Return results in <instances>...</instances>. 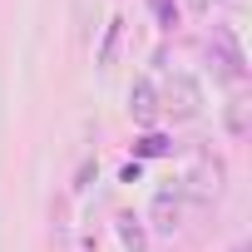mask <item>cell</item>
I'll return each instance as SVG.
<instances>
[{"instance_id":"1","label":"cell","mask_w":252,"mask_h":252,"mask_svg":"<svg viewBox=\"0 0 252 252\" xmlns=\"http://www.w3.org/2000/svg\"><path fill=\"white\" fill-rule=\"evenodd\" d=\"M158 109H168L173 119H193V114L203 109V89H198V79H193V74H183V69L163 74V89H158Z\"/></svg>"},{"instance_id":"2","label":"cell","mask_w":252,"mask_h":252,"mask_svg":"<svg viewBox=\"0 0 252 252\" xmlns=\"http://www.w3.org/2000/svg\"><path fill=\"white\" fill-rule=\"evenodd\" d=\"M208 60L218 64L222 79H232V84L247 79V55H242V45H237V35H232L227 25H213V35H208Z\"/></svg>"},{"instance_id":"3","label":"cell","mask_w":252,"mask_h":252,"mask_svg":"<svg viewBox=\"0 0 252 252\" xmlns=\"http://www.w3.org/2000/svg\"><path fill=\"white\" fill-rule=\"evenodd\" d=\"M149 218H154V232H158V237H173V232L183 227V188H163V193H154Z\"/></svg>"},{"instance_id":"4","label":"cell","mask_w":252,"mask_h":252,"mask_svg":"<svg viewBox=\"0 0 252 252\" xmlns=\"http://www.w3.org/2000/svg\"><path fill=\"white\" fill-rule=\"evenodd\" d=\"M129 114H134V124H154V119L163 114L154 79H134V84H129Z\"/></svg>"},{"instance_id":"5","label":"cell","mask_w":252,"mask_h":252,"mask_svg":"<svg viewBox=\"0 0 252 252\" xmlns=\"http://www.w3.org/2000/svg\"><path fill=\"white\" fill-rule=\"evenodd\" d=\"M119 237H124V247H129V252H144V247H149V232H144V222H139L134 213L119 218Z\"/></svg>"},{"instance_id":"6","label":"cell","mask_w":252,"mask_h":252,"mask_svg":"<svg viewBox=\"0 0 252 252\" xmlns=\"http://www.w3.org/2000/svg\"><path fill=\"white\" fill-rule=\"evenodd\" d=\"M119 35H124V20H109V30H104V50H99V64H114V50H119Z\"/></svg>"},{"instance_id":"7","label":"cell","mask_w":252,"mask_h":252,"mask_svg":"<svg viewBox=\"0 0 252 252\" xmlns=\"http://www.w3.org/2000/svg\"><path fill=\"white\" fill-rule=\"evenodd\" d=\"M149 10L158 15V25H163V30H173V25H178V0H149Z\"/></svg>"},{"instance_id":"8","label":"cell","mask_w":252,"mask_h":252,"mask_svg":"<svg viewBox=\"0 0 252 252\" xmlns=\"http://www.w3.org/2000/svg\"><path fill=\"white\" fill-rule=\"evenodd\" d=\"M168 149H173V144H168L163 134H149V139H139V154H144V158H158V154H168Z\"/></svg>"},{"instance_id":"9","label":"cell","mask_w":252,"mask_h":252,"mask_svg":"<svg viewBox=\"0 0 252 252\" xmlns=\"http://www.w3.org/2000/svg\"><path fill=\"white\" fill-rule=\"evenodd\" d=\"M237 252H247V247H237Z\"/></svg>"}]
</instances>
